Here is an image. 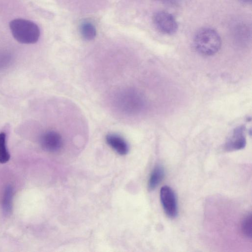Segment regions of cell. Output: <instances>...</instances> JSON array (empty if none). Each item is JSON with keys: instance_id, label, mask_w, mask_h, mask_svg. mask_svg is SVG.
I'll list each match as a JSON object with an SVG mask.
<instances>
[{"instance_id": "6da1fadb", "label": "cell", "mask_w": 252, "mask_h": 252, "mask_svg": "<svg viewBox=\"0 0 252 252\" xmlns=\"http://www.w3.org/2000/svg\"><path fill=\"white\" fill-rule=\"evenodd\" d=\"M193 44L195 50L205 56H212L220 50L221 38L214 29L204 28L200 29L194 35Z\"/></svg>"}, {"instance_id": "7a4b0ae2", "label": "cell", "mask_w": 252, "mask_h": 252, "mask_svg": "<svg viewBox=\"0 0 252 252\" xmlns=\"http://www.w3.org/2000/svg\"><path fill=\"white\" fill-rule=\"evenodd\" d=\"M9 28L14 38L23 44H33L39 39L40 32L38 26L32 21L17 18L9 23Z\"/></svg>"}, {"instance_id": "3957f363", "label": "cell", "mask_w": 252, "mask_h": 252, "mask_svg": "<svg viewBox=\"0 0 252 252\" xmlns=\"http://www.w3.org/2000/svg\"><path fill=\"white\" fill-rule=\"evenodd\" d=\"M115 101L119 109L128 114L139 112L144 105L143 96L133 90L120 92L116 96Z\"/></svg>"}, {"instance_id": "277c9868", "label": "cell", "mask_w": 252, "mask_h": 252, "mask_svg": "<svg viewBox=\"0 0 252 252\" xmlns=\"http://www.w3.org/2000/svg\"><path fill=\"white\" fill-rule=\"evenodd\" d=\"M153 22L160 32L166 34H172L178 29V24L174 17L166 11H158L153 16Z\"/></svg>"}, {"instance_id": "5b68a950", "label": "cell", "mask_w": 252, "mask_h": 252, "mask_svg": "<svg viewBox=\"0 0 252 252\" xmlns=\"http://www.w3.org/2000/svg\"><path fill=\"white\" fill-rule=\"evenodd\" d=\"M160 198L166 215L170 218H175L178 214V206L173 189L167 186H163L160 190Z\"/></svg>"}, {"instance_id": "8992f818", "label": "cell", "mask_w": 252, "mask_h": 252, "mask_svg": "<svg viewBox=\"0 0 252 252\" xmlns=\"http://www.w3.org/2000/svg\"><path fill=\"white\" fill-rule=\"evenodd\" d=\"M40 143L42 149L48 152H57L63 146L62 136L55 130H48L42 134Z\"/></svg>"}, {"instance_id": "52a82bcc", "label": "cell", "mask_w": 252, "mask_h": 252, "mask_svg": "<svg viewBox=\"0 0 252 252\" xmlns=\"http://www.w3.org/2000/svg\"><path fill=\"white\" fill-rule=\"evenodd\" d=\"M245 132V127L244 126L236 127L225 144V150L231 151L243 149L246 144Z\"/></svg>"}, {"instance_id": "ba28073f", "label": "cell", "mask_w": 252, "mask_h": 252, "mask_svg": "<svg viewBox=\"0 0 252 252\" xmlns=\"http://www.w3.org/2000/svg\"><path fill=\"white\" fill-rule=\"evenodd\" d=\"M106 141L118 154L125 155L128 152V144L121 136L115 134H109L106 136Z\"/></svg>"}, {"instance_id": "9c48e42d", "label": "cell", "mask_w": 252, "mask_h": 252, "mask_svg": "<svg viewBox=\"0 0 252 252\" xmlns=\"http://www.w3.org/2000/svg\"><path fill=\"white\" fill-rule=\"evenodd\" d=\"M165 175L164 169L161 165H157L155 167L150 176L148 187L150 190L155 189L164 178Z\"/></svg>"}, {"instance_id": "30bf717a", "label": "cell", "mask_w": 252, "mask_h": 252, "mask_svg": "<svg viewBox=\"0 0 252 252\" xmlns=\"http://www.w3.org/2000/svg\"><path fill=\"white\" fill-rule=\"evenodd\" d=\"M80 31L82 36L87 40L94 39L96 34L95 27L89 22H84L81 23Z\"/></svg>"}, {"instance_id": "8fae6325", "label": "cell", "mask_w": 252, "mask_h": 252, "mask_svg": "<svg viewBox=\"0 0 252 252\" xmlns=\"http://www.w3.org/2000/svg\"><path fill=\"white\" fill-rule=\"evenodd\" d=\"M12 196V188L10 186H8L5 189L2 200V208L5 214H8L11 212Z\"/></svg>"}, {"instance_id": "7c38bea8", "label": "cell", "mask_w": 252, "mask_h": 252, "mask_svg": "<svg viewBox=\"0 0 252 252\" xmlns=\"http://www.w3.org/2000/svg\"><path fill=\"white\" fill-rule=\"evenodd\" d=\"M6 136L4 132L0 133V162L1 163L7 162L10 158L6 146Z\"/></svg>"}, {"instance_id": "4fadbf2b", "label": "cell", "mask_w": 252, "mask_h": 252, "mask_svg": "<svg viewBox=\"0 0 252 252\" xmlns=\"http://www.w3.org/2000/svg\"><path fill=\"white\" fill-rule=\"evenodd\" d=\"M252 215H247L242 220L241 223V231L243 234L248 238H252Z\"/></svg>"}, {"instance_id": "5bb4252c", "label": "cell", "mask_w": 252, "mask_h": 252, "mask_svg": "<svg viewBox=\"0 0 252 252\" xmlns=\"http://www.w3.org/2000/svg\"><path fill=\"white\" fill-rule=\"evenodd\" d=\"M240 1L246 2V3H250L252 1V0H240Z\"/></svg>"}]
</instances>
